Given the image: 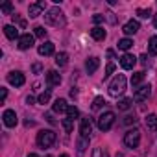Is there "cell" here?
<instances>
[{"mask_svg": "<svg viewBox=\"0 0 157 157\" xmlns=\"http://www.w3.org/2000/svg\"><path fill=\"white\" fill-rule=\"evenodd\" d=\"M44 118H46L50 124H56V118H52V115H50V113H48V115H44Z\"/></svg>", "mask_w": 157, "mask_h": 157, "instance_id": "obj_42", "label": "cell"}, {"mask_svg": "<svg viewBox=\"0 0 157 157\" xmlns=\"http://www.w3.org/2000/svg\"><path fill=\"white\" fill-rule=\"evenodd\" d=\"M80 133H82V137H85V139L91 137V133H93V124H91V118H89V117L82 118V122H80Z\"/></svg>", "mask_w": 157, "mask_h": 157, "instance_id": "obj_11", "label": "cell"}, {"mask_svg": "<svg viewBox=\"0 0 157 157\" xmlns=\"http://www.w3.org/2000/svg\"><path fill=\"white\" fill-rule=\"evenodd\" d=\"M44 10H46V2H44V0H39V2H35V4H30L28 15H30L32 19H35V17H39Z\"/></svg>", "mask_w": 157, "mask_h": 157, "instance_id": "obj_8", "label": "cell"}, {"mask_svg": "<svg viewBox=\"0 0 157 157\" xmlns=\"http://www.w3.org/2000/svg\"><path fill=\"white\" fill-rule=\"evenodd\" d=\"M107 57H111V59H113V57H115V52H113V50H107Z\"/></svg>", "mask_w": 157, "mask_h": 157, "instance_id": "obj_46", "label": "cell"}, {"mask_svg": "<svg viewBox=\"0 0 157 157\" xmlns=\"http://www.w3.org/2000/svg\"><path fill=\"white\" fill-rule=\"evenodd\" d=\"M6 98H8V89L2 87V102H6Z\"/></svg>", "mask_w": 157, "mask_h": 157, "instance_id": "obj_44", "label": "cell"}, {"mask_svg": "<svg viewBox=\"0 0 157 157\" xmlns=\"http://www.w3.org/2000/svg\"><path fill=\"white\" fill-rule=\"evenodd\" d=\"M113 124H115V113L113 111H105L98 117V129L100 131H109Z\"/></svg>", "mask_w": 157, "mask_h": 157, "instance_id": "obj_4", "label": "cell"}, {"mask_svg": "<svg viewBox=\"0 0 157 157\" xmlns=\"http://www.w3.org/2000/svg\"><path fill=\"white\" fill-rule=\"evenodd\" d=\"M67 118H70V120H76L78 117H80V111H78V107H74V105H68V109H67Z\"/></svg>", "mask_w": 157, "mask_h": 157, "instance_id": "obj_27", "label": "cell"}, {"mask_svg": "<svg viewBox=\"0 0 157 157\" xmlns=\"http://www.w3.org/2000/svg\"><path fill=\"white\" fill-rule=\"evenodd\" d=\"M67 63H68V54H67V52L56 54V65H57V67H65Z\"/></svg>", "mask_w": 157, "mask_h": 157, "instance_id": "obj_20", "label": "cell"}, {"mask_svg": "<svg viewBox=\"0 0 157 157\" xmlns=\"http://www.w3.org/2000/svg\"><path fill=\"white\" fill-rule=\"evenodd\" d=\"M117 157H124V155H122V153H117Z\"/></svg>", "mask_w": 157, "mask_h": 157, "instance_id": "obj_50", "label": "cell"}, {"mask_svg": "<svg viewBox=\"0 0 157 157\" xmlns=\"http://www.w3.org/2000/svg\"><path fill=\"white\" fill-rule=\"evenodd\" d=\"M131 46H133V41H131V39H128V37L118 41V48H120V50H129Z\"/></svg>", "mask_w": 157, "mask_h": 157, "instance_id": "obj_28", "label": "cell"}, {"mask_svg": "<svg viewBox=\"0 0 157 157\" xmlns=\"http://www.w3.org/2000/svg\"><path fill=\"white\" fill-rule=\"evenodd\" d=\"M137 15H139L140 19H148V17L151 15V11H150V10H142V8H139V10H137Z\"/></svg>", "mask_w": 157, "mask_h": 157, "instance_id": "obj_34", "label": "cell"}, {"mask_svg": "<svg viewBox=\"0 0 157 157\" xmlns=\"http://www.w3.org/2000/svg\"><path fill=\"white\" fill-rule=\"evenodd\" d=\"M135 63H137V57H135L133 54H124V56L120 57V65H122V68H126V70H131V68L135 67Z\"/></svg>", "mask_w": 157, "mask_h": 157, "instance_id": "obj_13", "label": "cell"}, {"mask_svg": "<svg viewBox=\"0 0 157 157\" xmlns=\"http://www.w3.org/2000/svg\"><path fill=\"white\" fill-rule=\"evenodd\" d=\"M93 157H104V151H102L100 148H96V150L93 151Z\"/></svg>", "mask_w": 157, "mask_h": 157, "instance_id": "obj_40", "label": "cell"}, {"mask_svg": "<svg viewBox=\"0 0 157 157\" xmlns=\"http://www.w3.org/2000/svg\"><path fill=\"white\" fill-rule=\"evenodd\" d=\"M135 122H137V118H135L133 115H128V117H124V124H128V126H129V124H135Z\"/></svg>", "mask_w": 157, "mask_h": 157, "instance_id": "obj_36", "label": "cell"}, {"mask_svg": "<svg viewBox=\"0 0 157 157\" xmlns=\"http://www.w3.org/2000/svg\"><path fill=\"white\" fill-rule=\"evenodd\" d=\"M139 142H140V131H139V129H129V131H126V135H124V144H126L128 148H137Z\"/></svg>", "mask_w": 157, "mask_h": 157, "instance_id": "obj_5", "label": "cell"}, {"mask_svg": "<svg viewBox=\"0 0 157 157\" xmlns=\"http://www.w3.org/2000/svg\"><path fill=\"white\" fill-rule=\"evenodd\" d=\"M139 59H140V65H142V67H146V65L150 63V59H148V56H146V54H142Z\"/></svg>", "mask_w": 157, "mask_h": 157, "instance_id": "obj_39", "label": "cell"}, {"mask_svg": "<svg viewBox=\"0 0 157 157\" xmlns=\"http://www.w3.org/2000/svg\"><path fill=\"white\" fill-rule=\"evenodd\" d=\"M150 96H151V87H150V85H142V87H139V89L135 91L133 100H135V102H144V100H148Z\"/></svg>", "mask_w": 157, "mask_h": 157, "instance_id": "obj_6", "label": "cell"}, {"mask_svg": "<svg viewBox=\"0 0 157 157\" xmlns=\"http://www.w3.org/2000/svg\"><path fill=\"white\" fill-rule=\"evenodd\" d=\"M44 22L48 26H54V28H63L67 24V19H65V13L59 8H50L44 15Z\"/></svg>", "mask_w": 157, "mask_h": 157, "instance_id": "obj_1", "label": "cell"}, {"mask_svg": "<svg viewBox=\"0 0 157 157\" xmlns=\"http://www.w3.org/2000/svg\"><path fill=\"white\" fill-rule=\"evenodd\" d=\"M33 30H35V32H33L35 37H39V39H44V37H46V30H44V26H35Z\"/></svg>", "mask_w": 157, "mask_h": 157, "instance_id": "obj_30", "label": "cell"}, {"mask_svg": "<svg viewBox=\"0 0 157 157\" xmlns=\"http://www.w3.org/2000/svg\"><path fill=\"white\" fill-rule=\"evenodd\" d=\"M113 72H115V63H107V67H105V74H104V80H107V78H109Z\"/></svg>", "mask_w": 157, "mask_h": 157, "instance_id": "obj_32", "label": "cell"}, {"mask_svg": "<svg viewBox=\"0 0 157 157\" xmlns=\"http://www.w3.org/2000/svg\"><path fill=\"white\" fill-rule=\"evenodd\" d=\"M28 157H39V155H37V153H30Z\"/></svg>", "mask_w": 157, "mask_h": 157, "instance_id": "obj_48", "label": "cell"}, {"mask_svg": "<svg viewBox=\"0 0 157 157\" xmlns=\"http://www.w3.org/2000/svg\"><path fill=\"white\" fill-rule=\"evenodd\" d=\"M104 104H105V100H104L102 96H96V98H94V102H93V109H100Z\"/></svg>", "mask_w": 157, "mask_h": 157, "instance_id": "obj_33", "label": "cell"}, {"mask_svg": "<svg viewBox=\"0 0 157 157\" xmlns=\"http://www.w3.org/2000/svg\"><path fill=\"white\" fill-rule=\"evenodd\" d=\"M144 76H146V74H144L142 70H140V72H135V74L131 76V85H133V87H137V85L144 80Z\"/></svg>", "mask_w": 157, "mask_h": 157, "instance_id": "obj_25", "label": "cell"}, {"mask_svg": "<svg viewBox=\"0 0 157 157\" xmlns=\"http://www.w3.org/2000/svg\"><path fill=\"white\" fill-rule=\"evenodd\" d=\"M146 128H148V129H151V131H155V129H157V115H153V113H151V115H148V117H146Z\"/></svg>", "mask_w": 157, "mask_h": 157, "instance_id": "obj_21", "label": "cell"}, {"mask_svg": "<svg viewBox=\"0 0 157 157\" xmlns=\"http://www.w3.org/2000/svg\"><path fill=\"white\" fill-rule=\"evenodd\" d=\"M107 19H109V22H111V24H115V22H117V19L113 17V13H107Z\"/></svg>", "mask_w": 157, "mask_h": 157, "instance_id": "obj_43", "label": "cell"}, {"mask_svg": "<svg viewBox=\"0 0 157 157\" xmlns=\"http://www.w3.org/2000/svg\"><path fill=\"white\" fill-rule=\"evenodd\" d=\"M76 146H78V151H80V153H83V151L89 148V139H85V137H80V139H78V142H76Z\"/></svg>", "mask_w": 157, "mask_h": 157, "instance_id": "obj_22", "label": "cell"}, {"mask_svg": "<svg viewBox=\"0 0 157 157\" xmlns=\"http://www.w3.org/2000/svg\"><path fill=\"white\" fill-rule=\"evenodd\" d=\"M61 124H63V129H65L67 133H70V131H72V128H74V120H70V118H63V120H61Z\"/></svg>", "mask_w": 157, "mask_h": 157, "instance_id": "obj_29", "label": "cell"}, {"mask_svg": "<svg viewBox=\"0 0 157 157\" xmlns=\"http://www.w3.org/2000/svg\"><path fill=\"white\" fill-rule=\"evenodd\" d=\"M48 100H50V91L41 93V94H39V98H37V102H39V104H48Z\"/></svg>", "mask_w": 157, "mask_h": 157, "instance_id": "obj_31", "label": "cell"}, {"mask_svg": "<svg viewBox=\"0 0 157 157\" xmlns=\"http://www.w3.org/2000/svg\"><path fill=\"white\" fill-rule=\"evenodd\" d=\"M139 28H140V24H139L137 21H128V22L124 24L122 32H124L126 35H135V33L139 32Z\"/></svg>", "mask_w": 157, "mask_h": 157, "instance_id": "obj_14", "label": "cell"}, {"mask_svg": "<svg viewBox=\"0 0 157 157\" xmlns=\"http://www.w3.org/2000/svg\"><path fill=\"white\" fill-rule=\"evenodd\" d=\"M44 157H52V155H44Z\"/></svg>", "mask_w": 157, "mask_h": 157, "instance_id": "obj_51", "label": "cell"}, {"mask_svg": "<svg viewBox=\"0 0 157 157\" xmlns=\"http://www.w3.org/2000/svg\"><path fill=\"white\" fill-rule=\"evenodd\" d=\"M33 35H30V33H22L21 37H19V41H17V46L21 48V50H28V48H32L33 46Z\"/></svg>", "mask_w": 157, "mask_h": 157, "instance_id": "obj_10", "label": "cell"}, {"mask_svg": "<svg viewBox=\"0 0 157 157\" xmlns=\"http://www.w3.org/2000/svg\"><path fill=\"white\" fill-rule=\"evenodd\" d=\"M91 37H93L94 41H104V39H105V30L100 28V26H94V28L91 30Z\"/></svg>", "mask_w": 157, "mask_h": 157, "instance_id": "obj_19", "label": "cell"}, {"mask_svg": "<svg viewBox=\"0 0 157 157\" xmlns=\"http://www.w3.org/2000/svg\"><path fill=\"white\" fill-rule=\"evenodd\" d=\"M26 104H28V105H33V104H35L33 96H26Z\"/></svg>", "mask_w": 157, "mask_h": 157, "instance_id": "obj_41", "label": "cell"}, {"mask_svg": "<svg viewBox=\"0 0 157 157\" xmlns=\"http://www.w3.org/2000/svg\"><path fill=\"white\" fill-rule=\"evenodd\" d=\"M13 22H19V26H21V28H26V21H24V19H21V17H17V15H13Z\"/></svg>", "mask_w": 157, "mask_h": 157, "instance_id": "obj_35", "label": "cell"}, {"mask_svg": "<svg viewBox=\"0 0 157 157\" xmlns=\"http://www.w3.org/2000/svg\"><path fill=\"white\" fill-rule=\"evenodd\" d=\"M153 26H155V28H157V13H155V15H153Z\"/></svg>", "mask_w": 157, "mask_h": 157, "instance_id": "obj_47", "label": "cell"}, {"mask_svg": "<svg viewBox=\"0 0 157 157\" xmlns=\"http://www.w3.org/2000/svg\"><path fill=\"white\" fill-rule=\"evenodd\" d=\"M37 52H39V56H52V54L56 52V44L50 43V41H46V43H43V44L37 48Z\"/></svg>", "mask_w": 157, "mask_h": 157, "instance_id": "obj_15", "label": "cell"}, {"mask_svg": "<svg viewBox=\"0 0 157 157\" xmlns=\"http://www.w3.org/2000/svg\"><path fill=\"white\" fill-rule=\"evenodd\" d=\"M59 157H68V153H61V155H59Z\"/></svg>", "mask_w": 157, "mask_h": 157, "instance_id": "obj_49", "label": "cell"}, {"mask_svg": "<svg viewBox=\"0 0 157 157\" xmlns=\"http://www.w3.org/2000/svg\"><path fill=\"white\" fill-rule=\"evenodd\" d=\"M126 91V76L124 74H118L115 80L109 83V94L111 96H118Z\"/></svg>", "mask_w": 157, "mask_h": 157, "instance_id": "obj_3", "label": "cell"}, {"mask_svg": "<svg viewBox=\"0 0 157 157\" xmlns=\"http://www.w3.org/2000/svg\"><path fill=\"white\" fill-rule=\"evenodd\" d=\"M93 22H94V24H100V22H104V15H100V13L93 15Z\"/></svg>", "mask_w": 157, "mask_h": 157, "instance_id": "obj_37", "label": "cell"}, {"mask_svg": "<svg viewBox=\"0 0 157 157\" xmlns=\"http://www.w3.org/2000/svg\"><path fill=\"white\" fill-rule=\"evenodd\" d=\"M70 96L76 98V96H78V91H76V89H70Z\"/></svg>", "mask_w": 157, "mask_h": 157, "instance_id": "obj_45", "label": "cell"}, {"mask_svg": "<svg viewBox=\"0 0 157 157\" xmlns=\"http://www.w3.org/2000/svg\"><path fill=\"white\" fill-rule=\"evenodd\" d=\"M56 142V131L52 129H43L37 133V144L39 148H50Z\"/></svg>", "mask_w": 157, "mask_h": 157, "instance_id": "obj_2", "label": "cell"}, {"mask_svg": "<svg viewBox=\"0 0 157 157\" xmlns=\"http://www.w3.org/2000/svg\"><path fill=\"white\" fill-rule=\"evenodd\" d=\"M32 70H33V74H41V70H43V65H41V63H33Z\"/></svg>", "mask_w": 157, "mask_h": 157, "instance_id": "obj_38", "label": "cell"}, {"mask_svg": "<svg viewBox=\"0 0 157 157\" xmlns=\"http://www.w3.org/2000/svg\"><path fill=\"white\" fill-rule=\"evenodd\" d=\"M98 67H100V59H98V57H94V56H93V57H89V59L85 61V68H87V72H89V74H94V72L98 70Z\"/></svg>", "mask_w": 157, "mask_h": 157, "instance_id": "obj_16", "label": "cell"}, {"mask_svg": "<svg viewBox=\"0 0 157 157\" xmlns=\"http://www.w3.org/2000/svg\"><path fill=\"white\" fill-rule=\"evenodd\" d=\"M24 82H26V78H24V74L19 72V70L8 74V83H11V85H15V87H22Z\"/></svg>", "mask_w": 157, "mask_h": 157, "instance_id": "obj_7", "label": "cell"}, {"mask_svg": "<svg viewBox=\"0 0 157 157\" xmlns=\"http://www.w3.org/2000/svg\"><path fill=\"white\" fill-rule=\"evenodd\" d=\"M117 105H118V109H120V111H128V109L133 105V100H131V98H122Z\"/></svg>", "mask_w": 157, "mask_h": 157, "instance_id": "obj_24", "label": "cell"}, {"mask_svg": "<svg viewBox=\"0 0 157 157\" xmlns=\"http://www.w3.org/2000/svg\"><path fill=\"white\" fill-rule=\"evenodd\" d=\"M52 109H54V113H67V109H68L67 100H65V98H57V100L54 102Z\"/></svg>", "mask_w": 157, "mask_h": 157, "instance_id": "obj_18", "label": "cell"}, {"mask_svg": "<svg viewBox=\"0 0 157 157\" xmlns=\"http://www.w3.org/2000/svg\"><path fill=\"white\" fill-rule=\"evenodd\" d=\"M148 52H150V56H157V35L150 37V43H148Z\"/></svg>", "mask_w": 157, "mask_h": 157, "instance_id": "obj_23", "label": "cell"}, {"mask_svg": "<svg viewBox=\"0 0 157 157\" xmlns=\"http://www.w3.org/2000/svg\"><path fill=\"white\" fill-rule=\"evenodd\" d=\"M46 83H48L50 87H57V85L61 83V74H59L57 70H48V72H46Z\"/></svg>", "mask_w": 157, "mask_h": 157, "instance_id": "obj_12", "label": "cell"}, {"mask_svg": "<svg viewBox=\"0 0 157 157\" xmlns=\"http://www.w3.org/2000/svg\"><path fill=\"white\" fill-rule=\"evenodd\" d=\"M0 11H2L4 15H11V17L15 15V13H13V4H11V2H4L2 6H0Z\"/></svg>", "mask_w": 157, "mask_h": 157, "instance_id": "obj_26", "label": "cell"}, {"mask_svg": "<svg viewBox=\"0 0 157 157\" xmlns=\"http://www.w3.org/2000/svg\"><path fill=\"white\" fill-rule=\"evenodd\" d=\"M2 118H4V126H6V128H15L17 122H19L17 113H15L13 109H6L4 115H2Z\"/></svg>", "mask_w": 157, "mask_h": 157, "instance_id": "obj_9", "label": "cell"}, {"mask_svg": "<svg viewBox=\"0 0 157 157\" xmlns=\"http://www.w3.org/2000/svg\"><path fill=\"white\" fill-rule=\"evenodd\" d=\"M4 33H6V37L11 39V41H15V39L19 41V37H21V35H19V30H17L13 24H6V26H4Z\"/></svg>", "mask_w": 157, "mask_h": 157, "instance_id": "obj_17", "label": "cell"}]
</instances>
